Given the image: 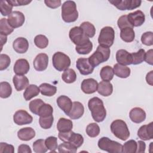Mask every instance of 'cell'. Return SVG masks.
Instances as JSON below:
<instances>
[{"mask_svg":"<svg viewBox=\"0 0 153 153\" xmlns=\"http://www.w3.org/2000/svg\"><path fill=\"white\" fill-rule=\"evenodd\" d=\"M30 65L25 59H19L16 60L13 67V71L16 75H24L29 72Z\"/></svg>","mask_w":153,"mask_h":153,"instance_id":"2e32d148","label":"cell"},{"mask_svg":"<svg viewBox=\"0 0 153 153\" xmlns=\"http://www.w3.org/2000/svg\"><path fill=\"white\" fill-rule=\"evenodd\" d=\"M44 3L46 6L50 8H57L61 5V1L60 0H45Z\"/></svg>","mask_w":153,"mask_h":153,"instance_id":"db71d44e","label":"cell"},{"mask_svg":"<svg viewBox=\"0 0 153 153\" xmlns=\"http://www.w3.org/2000/svg\"><path fill=\"white\" fill-rule=\"evenodd\" d=\"M45 145L48 150L51 152H56V150L58 148L57 139L54 136H49L45 140Z\"/></svg>","mask_w":153,"mask_h":153,"instance_id":"ee69618b","label":"cell"},{"mask_svg":"<svg viewBox=\"0 0 153 153\" xmlns=\"http://www.w3.org/2000/svg\"><path fill=\"white\" fill-rule=\"evenodd\" d=\"M141 41L143 44L147 46H151L153 45V33L149 31L143 33L141 36Z\"/></svg>","mask_w":153,"mask_h":153,"instance_id":"681fc988","label":"cell"},{"mask_svg":"<svg viewBox=\"0 0 153 153\" xmlns=\"http://www.w3.org/2000/svg\"><path fill=\"white\" fill-rule=\"evenodd\" d=\"M10 25L14 29L21 27L25 23V17L24 14L19 11H13L7 19Z\"/></svg>","mask_w":153,"mask_h":153,"instance_id":"8fae6325","label":"cell"},{"mask_svg":"<svg viewBox=\"0 0 153 153\" xmlns=\"http://www.w3.org/2000/svg\"><path fill=\"white\" fill-rule=\"evenodd\" d=\"M33 150L36 153H45L48 151L44 139H38L35 140L32 145Z\"/></svg>","mask_w":153,"mask_h":153,"instance_id":"ab89813d","label":"cell"},{"mask_svg":"<svg viewBox=\"0 0 153 153\" xmlns=\"http://www.w3.org/2000/svg\"><path fill=\"white\" fill-rule=\"evenodd\" d=\"M114 39L115 31L114 29L111 26H105L100 30L98 42L99 45L110 47L113 45Z\"/></svg>","mask_w":153,"mask_h":153,"instance_id":"52a82bcc","label":"cell"},{"mask_svg":"<svg viewBox=\"0 0 153 153\" xmlns=\"http://www.w3.org/2000/svg\"><path fill=\"white\" fill-rule=\"evenodd\" d=\"M145 61L150 65H153V50H152V49H150L146 53H145Z\"/></svg>","mask_w":153,"mask_h":153,"instance_id":"9f6ffc18","label":"cell"},{"mask_svg":"<svg viewBox=\"0 0 153 153\" xmlns=\"http://www.w3.org/2000/svg\"><path fill=\"white\" fill-rule=\"evenodd\" d=\"M62 18L66 23L75 22L78 18L76 5L73 1H67L62 6Z\"/></svg>","mask_w":153,"mask_h":153,"instance_id":"3957f363","label":"cell"},{"mask_svg":"<svg viewBox=\"0 0 153 153\" xmlns=\"http://www.w3.org/2000/svg\"><path fill=\"white\" fill-rule=\"evenodd\" d=\"M99 148L105 151L112 153L122 152L123 145L118 142L112 140L107 137H102L97 143Z\"/></svg>","mask_w":153,"mask_h":153,"instance_id":"5b68a950","label":"cell"},{"mask_svg":"<svg viewBox=\"0 0 153 153\" xmlns=\"http://www.w3.org/2000/svg\"><path fill=\"white\" fill-rule=\"evenodd\" d=\"M13 7L7 1L1 0L0 1V11L3 16H8L12 13Z\"/></svg>","mask_w":153,"mask_h":153,"instance_id":"7dc6e473","label":"cell"},{"mask_svg":"<svg viewBox=\"0 0 153 153\" xmlns=\"http://www.w3.org/2000/svg\"><path fill=\"white\" fill-rule=\"evenodd\" d=\"M40 92L39 87L35 84L29 85L23 93V97L26 101H29L34 97H36L39 94Z\"/></svg>","mask_w":153,"mask_h":153,"instance_id":"83f0119b","label":"cell"},{"mask_svg":"<svg viewBox=\"0 0 153 153\" xmlns=\"http://www.w3.org/2000/svg\"><path fill=\"white\" fill-rule=\"evenodd\" d=\"M87 134L90 137H97L100 133V127L96 123L89 124L85 129Z\"/></svg>","mask_w":153,"mask_h":153,"instance_id":"8d00e7d4","label":"cell"},{"mask_svg":"<svg viewBox=\"0 0 153 153\" xmlns=\"http://www.w3.org/2000/svg\"><path fill=\"white\" fill-rule=\"evenodd\" d=\"M12 93V88L11 85L6 81H2L0 83V97L2 99L9 97Z\"/></svg>","mask_w":153,"mask_h":153,"instance_id":"e575fe53","label":"cell"},{"mask_svg":"<svg viewBox=\"0 0 153 153\" xmlns=\"http://www.w3.org/2000/svg\"><path fill=\"white\" fill-rule=\"evenodd\" d=\"M53 108L48 103H44L39 108L38 115L42 117H48L53 115Z\"/></svg>","mask_w":153,"mask_h":153,"instance_id":"bcb514c9","label":"cell"},{"mask_svg":"<svg viewBox=\"0 0 153 153\" xmlns=\"http://www.w3.org/2000/svg\"><path fill=\"white\" fill-rule=\"evenodd\" d=\"M109 2L120 10H131L140 6V0H109Z\"/></svg>","mask_w":153,"mask_h":153,"instance_id":"9c48e42d","label":"cell"},{"mask_svg":"<svg viewBox=\"0 0 153 153\" xmlns=\"http://www.w3.org/2000/svg\"><path fill=\"white\" fill-rule=\"evenodd\" d=\"M110 54L111 50L109 47L99 45L97 46L96 51L88 59L91 65L95 68L100 63L107 61L110 57Z\"/></svg>","mask_w":153,"mask_h":153,"instance_id":"7a4b0ae2","label":"cell"},{"mask_svg":"<svg viewBox=\"0 0 153 153\" xmlns=\"http://www.w3.org/2000/svg\"><path fill=\"white\" fill-rule=\"evenodd\" d=\"M35 136V131L32 127H24L17 131V137L23 141H29Z\"/></svg>","mask_w":153,"mask_h":153,"instance_id":"d4e9b609","label":"cell"},{"mask_svg":"<svg viewBox=\"0 0 153 153\" xmlns=\"http://www.w3.org/2000/svg\"><path fill=\"white\" fill-rule=\"evenodd\" d=\"M71 132L72 130L67 132H59L58 134V137L60 139V140L63 142H68L71 134Z\"/></svg>","mask_w":153,"mask_h":153,"instance_id":"6f0895ef","label":"cell"},{"mask_svg":"<svg viewBox=\"0 0 153 153\" xmlns=\"http://www.w3.org/2000/svg\"><path fill=\"white\" fill-rule=\"evenodd\" d=\"M7 1L13 7L26 5L32 2L31 1H27V0H7Z\"/></svg>","mask_w":153,"mask_h":153,"instance_id":"11a10c76","label":"cell"},{"mask_svg":"<svg viewBox=\"0 0 153 153\" xmlns=\"http://www.w3.org/2000/svg\"><path fill=\"white\" fill-rule=\"evenodd\" d=\"M129 117L132 122L139 124L145 120L146 112L142 108L135 107L130 110Z\"/></svg>","mask_w":153,"mask_h":153,"instance_id":"ffe728a7","label":"cell"},{"mask_svg":"<svg viewBox=\"0 0 153 153\" xmlns=\"http://www.w3.org/2000/svg\"><path fill=\"white\" fill-rule=\"evenodd\" d=\"M52 62L54 68L59 71H65L71 65L69 57L60 51L56 52L53 54Z\"/></svg>","mask_w":153,"mask_h":153,"instance_id":"8992f818","label":"cell"},{"mask_svg":"<svg viewBox=\"0 0 153 153\" xmlns=\"http://www.w3.org/2000/svg\"><path fill=\"white\" fill-rule=\"evenodd\" d=\"M113 71L115 75L121 78H127L131 73V70L128 67L118 63L114 65Z\"/></svg>","mask_w":153,"mask_h":153,"instance_id":"484cf974","label":"cell"},{"mask_svg":"<svg viewBox=\"0 0 153 153\" xmlns=\"http://www.w3.org/2000/svg\"><path fill=\"white\" fill-rule=\"evenodd\" d=\"M77 149L68 142H63L58 146V151L60 153H75L77 151Z\"/></svg>","mask_w":153,"mask_h":153,"instance_id":"60d3db41","label":"cell"},{"mask_svg":"<svg viewBox=\"0 0 153 153\" xmlns=\"http://www.w3.org/2000/svg\"><path fill=\"white\" fill-rule=\"evenodd\" d=\"M14 31L13 28L8 22L7 19L2 18L0 20V34L7 36Z\"/></svg>","mask_w":153,"mask_h":153,"instance_id":"d590c367","label":"cell"},{"mask_svg":"<svg viewBox=\"0 0 153 153\" xmlns=\"http://www.w3.org/2000/svg\"><path fill=\"white\" fill-rule=\"evenodd\" d=\"M113 68L110 66H103L100 71V76L101 79L104 81H110L114 77Z\"/></svg>","mask_w":153,"mask_h":153,"instance_id":"1f68e13d","label":"cell"},{"mask_svg":"<svg viewBox=\"0 0 153 153\" xmlns=\"http://www.w3.org/2000/svg\"><path fill=\"white\" fill-rule=\"evenodd\" d=\"M84 107L79 102H74L72 109L68 115L72 120H78L84 114Z\"/></svg>","mask_w":153,"mask_h":153,"instance_id":"603a6c76","label":"cell"},{"mask_svg":"<svg viewBox=\"0 0 153 153\" xmlns=\"http://www.w3.org/2000/svg\"><path fill=\"white\" fill-rule=\"evenodd\" d=\"M62 79L67 84L73 83L76 79V72L74 69L68 68L63 72L62 75Z\"/></svg>","mask_w":153,"mask_h":153,"instance_id":"d6a6232c","label":"cell"},{"mask_svg":"<svg viewBox=\"0 0 153 153\" xmlns=\"http://www.w3.org/2000/svg\"><path fill=\"white\" fill-rule=\"evenodd\" d=\"M98 83L93 78H87L84 79L81 85V90L85 94H90L95 93L97 90Z\"/></svg>","mask_w":153,"mask_h":153,"instance_id":"9a60e30c","label":"cell"},{"mask_svg":"<svg viewBox=\"0 0 153 153\" xmlns=\"http://www.w3.org/2000/svg\"><path fill=\"white\" fill-rule=\"evenodd\" d=\"M132 57V64L136 65L142 63L145 60V51L143 49H140L136 53H131Z\"/></svg>","mask_w":153,"mask_h":153,"instance_id":"f35d334b","label":"cell"},{"mask_svg":"<svg viewBox=\"0 0 153 153\" xmlns=\"http://www.w3.org/2000/svg\"><path fill=\"white\" fill-rule=\"evenodd\" d=\"M11 63L10 57L5 54H1L0 55V70L4 71L6 69Z\"/></svg>","mask_w":153,"mask_h":153,"instance_id":"f907efd6","label":"cell"},{"mask_svg":"<svg viewBox=\"0 0 153 153\" xmlns=\"http://www.w3.org/2000/svg\"><path fill=\"white\" fill-rule=\"evenodd\" d=\"M13 120L16 124L23 126L32 123L33 118L27 111L20 109L14 113L13 115Z\"/></svg>","mask_w":153,"mask_h":153,"instance_id":"30bf717a","label":"cell"},{"mask_svg":"<svg viewBox=\"0 0 153 153\" xmlns=\"http://www.w3.org/2000/svg\"><path fill=\"white\" fill-rule=\"evenodd\" d=\"M127 16L128 22L133 27L142 26L145 21V14L140 10H136Z\"/></svg>","mask_w":153,"mask_h":153,"instance_id":"7c38bea8","label":"cell"},{"mask_svg":"<svg viewBox=\"0 0 153 153\" xmlns=\"http://www.w3.org/2000/svg\"><path fill=\"white\" fill-rule=\"evenodd\" d=\"M14 152V146L12 145L8 144L4 142L0 143V152H8V153H13Z\"/></svg>","mask_w":153,"mask_h":153,"instance_id":"f5cc1de1","label":"cell"},{"mask_svg":"<svg viewBox=\"0 0 153 153\" xmlns=\"http://www.w3.org/2000/svg\"><path fill=\"white\" fill-rule=\"evenodd\" d=\"M76 66L80 74L83 75H87L93 73L94 68L87 58H79L76 60Z\"/></svg>","mask_w":153,"mask_h":153,"instance_id":"4fadbf2b","label":"cell"},{"mask_svg":"<svg viewBox=\"0 0 153 153\" xmlns=\"http://www.w3.org/2000/svg\"><path fill=\"white\" fill-rule=\"evenodd\" d=\"M17 152H18V153H23V152L24 153L25 152L31 153L32 150L29 145H26V144H22L19 146Z\"/></svg>","mask_w":153,"mask_h":153,"instance_id":"680465c9","label":"cell"},{"mask_svg":"<svg viewBox=\"0 0 153 153\" xmlns=\"http://www.w3.org/2000/svg\"><path fill=\"white\" fill-rule=\"evenodd\" d=\"M98 93L103 96H109L113 92V85L109 81H100L98 84L97 90Z\"/></svg>","mask_w":153,"mask_h":153,"instance_id":"cb8c5ba5","label":"cell"},{"mask_svg":"<svg viewBox=\"0 0 153 153\" xmlns=\"http://www.w3.org/2000/svg\"><path fill=\"white\" fill-rule=\"evenodd\" d=\"M92 49L93 44L90 41L83 45L75 46V50L79 54H88L91 51Z\"/></svg>","mask_w":153,"mask_h":153,"instance_id":"c3c4849f","label":"cell"},{"mask_svg":"<svg viewBox=\"0 0 153 153\" xmlns=\"http://www.w3.org/2000/svg\"><path fill=\"white\" fill-rule=\"evenodd\" d=\"M116 60L118 64L126 66L132 64L131 53L124 49L118 50L116 53Z\"/></svg>","mask_w":153,"mask_h":153,"instance_id":"d6986e66","label":"cell"},{"mask_svg":"<svg viewBox=\"0 0 153 153\" xmlns=\"http://www.w3.org/2000/svg\"><path fill=\"white\" fill-rule=\"evenodd\" d=\"M137 143L134 140H129L123 145L122 152L135 153L137 150Z\"/></svg>","mask_w":153,"mask_h":153,"instance_id":"74e56055","label":"cell"},{"mask_svg":"<svg viewBox=\"0 0 153 153\" xmlns=\"http://www.w3.org/2000/svg\"><path fill=\"white\" fill-rule=\"evenodd\" d=\"M153 71H151L149 73L146 74V82L150 85H153Z\"/></svg>","mask_w":153,"mask_h":153,"instance_id":"94428289","label":"cell"},{"mask_svg":"<svg viewBox=\"0 0 153 153\" xmlns=\"http://www.w3.org/2000/svg\"><path fill=\"white\" fill-rule=\"evenodd\" d=\"M69 36L76 46L83 45L90 41L89 38L85 36L79 26H75L71 28L69 32Z\"/></svg>","mask_w":153,"mask_h":153,"instance_id":"ba28073f","label":"cell"},{"mask_svg":"<svg viewBox=\"0 0 153 153\" xmlns=\"http://www.w3.org/2000/svg\"><path fill=\"white\" fill-rule=\"evenodd\" d=\"M137 153H143L145 152L146 149V144L142 140H139L137 142Z\"/></svg>","mask_w":153,"mask_h":153,"instance_id":"91938a15","label":"cell"},{"mask_svg":"<svg viewBox=\"0 0 153 153\" xmlns=\"http://www.w3.org/2000/svg\"><path fill=\"white\" fill-rule=\"evenodd\" d=\"M79 27L82 29L83 32L86 36L89 38H93L96 33V29L94 26L89 22H82Z\"/></svg>","mask_w":153,"mask_h":153,"instance_id":"4dcf8cb0","label":"cell"},{"mask_svg":"<svg viewBox=\"0 0 153 153\" xmlns=\"http://www.w3.org/2000/svg\"><path fill=\"white\" fill-rule=\"evenodd\" d=\"M111 130L114 135L121 139L126 140L130 136V131L125 121L122 120H115L111 124Z\"/></svg>","mask_w":153,"mask_h":153,"instance_id":"277c9868","label":"cell"},{"mask_svg":"<svg viewBox=\"0 0 153 153\" xmlns=\"http://www.w3.org/2000/svg\"><path fill=\"white\" fill-rule=\"evenodd\" d=\"M54 121L53 115H51L50 116L42 117H39V123L41 128L43 129H48L50 128L53 125Z\"/></svg>","mask_w":153,"mask_h":153,"instance_id":"7bdbcfd3","label":"cell"},{"mask_svg":"<svg viewBox=\"0 0 153 153\" xmlns=\"http://www.w3.org/2000/svg\"><path fill=\"white\" fill-rule=\"evenodd\" d=\"M76 148H79L84 143L83 136L79 133H76L72 131L68 141Z\"/></svg>","mask_w":153,"mask_h":153,"instance_id":"836d02e7","label":"cell"},{"mask_svg":"<svg viewBox=\"0 0 153 153\" xmlns=\"http://www.w3.org/2000/svg\"><path fill=\"white\" fill-rule=\"evenodd\" d=\"M88 107L91 111L93 119L97 123L104 121L106 116V111L103 101L97 97L91 98L88 102Z\"/></svg>","mask_w":153,"mask_h":153,"instance_id":"6da1fadb","label":"cell"},{"mask_svg":"<svg viewBox=\"0 0 153 153\" xmlns=\"http://www.w3.org/2000/svg\"><path fill=\"white\" fill-rule=\"evenodd\" d=\"M117 25L120 30L127 27L133 28V27L128 22L127 15H123L119 17L117 21Z\"/></svg>","mask_w":153,"mask_h":153,"instance_id":"816d5d0a","label":"cell"},{"mask_svg":"<svg viewBox=\"0 0 153 153\" xmlns=\"http://www.w3.org/2000/svg\"><path fill=\"white\" fill-rule=\"evenodd\" d=\"M13 47L14 51L17 53H25L29 48L28 41L25 38L19 37L14 41Z\"/></svg>","mask_w":153,"mask_h":153,"instance_id":"44dd1931","label":"cell"},{"mask_svg":"<svg viewBox=\"0 0 153 153\" xmlns=\"http://www.w3.org/2000/svg\"><path fill=\"white\" fill-rule=\"evenodd\" d=\"M73 128V123L71 120L65 118H60L57 123V129L59 132H67L71 131Z\"/></svg>","mask_w":153,"mask_h":153,"instance_id":"4316f807","label":"cell"},{"mask_svg":"<svg viewBox=\"0 0 153 153\" xmlns=\"http://www.w3.org/2000/svg\"><path fill=\"white\" fill-rule=\"evenodd\" d=\"M48 56L45 53L38 54L33 60V65L35 69L41 72L45 71L48 66Z\"/></svg>","mask_w":153,"mask_h":153,"instance_id":"5bb4252c","label":"cell"},{"mask_svg":"<svg viewBox=\"0 0 153 153\" xmlns=\"http://www.w3.org/2000/svg\"><path fill=\"white\" fill-rule=\"evenodd\" d=\"M120 37L126 42H132L135 38V33L132 27H125L121 30Z\"/></svg>","mask_w":153,"mask_h":153,"instance_id":"f1b7e54d","label":"cell"},{"mask_svg":"<svg viewBox=\"0 0 153 153\" xmlns=\"http://www.w3.org/2000/svg\"><path fill=\"white\" fill-rule=\"evenodd\" d=\"M0 36H1V48H2V46H3V45L7 42V36H5V35H1V34H0Z\"/></svg>","mask_w":153,"mask_h":153,"instance_id":"6125c7cd","label":"cell"},{"mask_svg":"<svg viewBox=\"0 0 153 153\" xmlns=\"http://www.w3.org/2000/svg\"><path fill=\"white\" fill-rule=\"evenodd\" d=\"M44 103H45L41 99H34V100L30 101V103H29V109H30V111H31L32 113L38 115L39 109L40 107Z\"/></svg>","mask_w":153,"mask_h":153,"instance_id":"f6af8a7d","label":"cell"},{"mask_svg":"<svg viewBox=\"0 0 153 153\" xmlns=\"http://www.w3.org/2000/svg\"><path fill=\"white\" fill-rule=\"evenodd\" d=\"M138 137L143 140H148L153 138V123L142 126L137 131Z\"/></svg>","mask_w":153,"mask_h":153,"instance_id":"e0dca14e","label":"cell"},{"mask_svg":"<svg viewBox=\"0 0 153 153\" xmlns=\"http://www.w3.org/2000/svg\"><path fill=\"white\" fill-rule=\"evenodd\" d=\"M13 82L17 91H22L26 88L29 84L28 78L25 75H16L13 78Z\"/></svg>","mask_w":153,"mask_h":153,"instance_id":"7402d4cb","label":"cell"},{"mask_svg":"<svg viewBox=\"0 0 153 153\" xmlns=\"http://www.w3.org/2000/svg\"><path fill=\"white\" fill-rule=\"evenodd\" d=\"M56 102L58 106L68 116L73 105L71 99L66 96L62 95L57 99Z\"/></svg>","mask_w":153,"mask_h":153,"instance_id":"ac0fdd59","label":"cell"},{"mask_svg":"<svg viewBox=\"0 0 153 153\" xmlns=\"http://www.w3.org/2000/svg\"><path fill=\"white\" fill-rule=\"evenodd\" d=\"M34 43L39 48L43 49L48 45V39L44 35H38L34 38Z\"/></svg>","mask_w":153,"mask_h":153,"instance_id":"b9f144b4","label":"cell"},{"mask_svg":"<svg viewBox=\"0 0 153 153\" xmlns=\"http://www.w3.org/2000/svg\"><path fill=\"white\" fill-rule=\"evenodd\" d=\"M40 92L42 95L51 97L57 92V87L48 83H42L39 85Z\"/></svg>","mask_w":153,"mask_h":153,"instance_id":"f546056e","label":"cell"}]
</instances>
